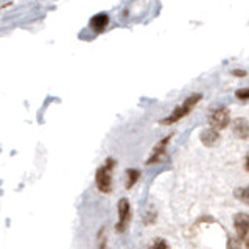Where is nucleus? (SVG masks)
<instances>
[{"label":"nucleus","instance_id":"nucleus-1","mask_svg":"<svg viewBox=\"0 0 249 249\" xmlns=\"http://www.w3.org/2000/svg\"><path fill=\"white\" fill-rule=\"evenodd\" d=\"M202 97L201 95H192V97H189V98H185V101L181 105V106H178L173 112H171L167 119H163L160 123H163V124H173V123H176V122H179L181 119H184L185 115H189L190 114V111L193 109V106L198 103V101L201 100Z\"/></svg>","mask_w":249,"mask_h":249},{"label":"nucleus","instance_id":"nucleus-2","mask_svg":"<svg viewBox=\"0 0 249 249\" xmlns=\"http://www.w3.org/2000/svg\"><path fill=\"white\" fill-rule=\"evenodd\" d=\"M115 160L114 159H107L106 165L100 167L97 170L95 175V182H97V189L103 193H109L112 189V178H111V168H114Z\"/></svg>","mask_w":249,"mask_h":249},{"label":"nucleus","instance_id":"nucleus-3","mask_svg":"<svg viewBox=\"0 0 249 249\" xmlns=\"http://www.w3.org/2000/svg\"><path fill=\"white\" fill-rule=\"evenodd\" d=\"M229 122H231V114H229V109H226V107L216 109V111L212 112V115L209 117V124H210V128H213V129H224L229 124Z\"/></svg>","mask_w":249,"mask_h":249},{"label":"nucleus","instance_id":"nucleus-4","mask_svg":"<svg viewBox=\"0 0 249 249\" xmlns=\"http://www.w3.org/2000/svg\"><path fill=\"white\" fill-rule=\"evenodd\" d=\"M131 220V207H129V201L126 198H122L119 201V223L115 226L117 232H123L128 228Z\"/></svg>","mask_w":249,"mask_h":249},{"label":"nucleus","instance_id":"nucleus-5","mask_svg":"<svg viewBox=\"0 0 249 249\" xmlns=\"http://www.w3.org/2000/svg\"><path fill=\"white\" fill-rule=\"evenodd\" d=\"M233 226H235L240 238H245L246 233L249 232V215H246V213L235 215L233 216Z\"/></svg>","mask_w":249,"mask_h":249},{"label":"nucleus","instance_id":"nucleus-6","mask_svg":"<svg viewBox=\"0 0 249 249\" xmlns=\"http://www.w3.org/2000/svg\"><path fill=\"white\" fill-rule=\"evenodd\" d=\"M170 137H171V136H168V137H165L163 140H160V142L158 143V146L154 148L153 154H151L150 158H148V160H146L148 165H150V163H158L159 160H162L163 154H165V148H167V143L170 142Z\"/></svg>","mask_w":249,"mask_h":249},{"label":"nucleus","instance_id":"nucleus-7","mask_svg":"<svg viewBox=\"0 0 249 249\" xmlns=\"http://www.w3.org/2000/svg\"><path fill=\"white\" fill-rule=\"evenodd\" d=\"M107 25H109V16L105 13H100L90 19V28L93 31H97V33H101Z\"/></svg>","mask_w":249,"mask_h":249},{"label":"nucleus","instance_id":"nucleus-8","mask_svg":"<svg viewBox=\"0 0 249 249\" xmlns=\"http://www.w3.org/2000/svg\"><path fill=\"white\" fill-rule=\"evenodd\" d=\"M233 134L240 139L249 137V122L246 119H237L233 122Z\"/></svg>","mask_w":249,"mask_h":249},{"label":"nucleus","instance_id":"nucleus-9","mask_svg":"<svg viewBox=\"0 0 249 249\" xmlns=\"http://www.w3.org/2000/svg\"><path fill=\"white\" fill-rule=\"evenodd\" d=\"M199 139H201V142L204 143L206 146H212V145H215V143L218 142V139H220V136H218L216 129L209 128V129H204V131L201 132Z\"/></svg>","mask_w":249,"mask_h":249},{"label":"nucleus","instance_id":"nucleus-10","mask_svg":"<svg viewBox=\"0 0 249 249\" xmlns=\"http://www.w3.org/2000/svg\"><path fill=\"white\" fill-rule=\"evenodd\" d=\"M235 196L241 202H245L246 206H249V185L248 187H243V189H237L235 190Z\"/></svg>","mask_w":249,"mask_h":249},{"label":"nucleus","instance_id":"nucleus-11","mask_svg":"<svg viewBox=\"0 0 249 249\" xmlns=\"http://www.w3.org/2000/svg\"><path fill=\"white\" fill-rule=\"evenodd\" d=\"M126 173H128V189H131V187L137 182V179L140 178V171L134 170V168H129Z\"/></svg>","mask_w":249,"mask_h":249},{"label":"nucleus","instance_id":"nucleus-12","mask_svg":"<svg viewBox=\"0 0 249 249\" xmlns=\"http://www.w3.org/2000/svg\"><path fill=\"white\" fill-rule=\"evenodd\" d=\"M106 229L103 228L100 232H98V249H106Z\"/></svg>","mask_w":249,"mask_h":249},{"label":"nucleus","instance_id":"nucleus-13","mask_svg":"<svg viewBox=\"0 0 249 249\" xmlns=\"http://www.w3.org/2000/svg\"><path fill=\"white\" fill-rule=\"evenodd\" d=\"M150 249H168V245L165 240H156L154 245L150 246Z\"/></svg>","mask_w":249,"mask_h":249},{"label":"nucleus","instance_id":"nucleus-14","mask_svg":"<svg viewBox=\"0 0 249 249\" xmlns=\"http://www.w3.org/2000/svg\"><path fill=\"white\" fill-rule=\"evenodd\" d=\"M235 95H237V98H240V100H249V88L237 90Z\"/></svg>","mask_w":249,"mask_h":249},{"label":"nucleus","instance_id":"nucleus-15","mask_svg":"<svg viewBox=\"0 0 249 249\" xmlns=\"http://www.w3.org/2000/svg\"><path fill=\"white\" fill-rule=\"evenodd\" d=\"M232 75H235V76H246V72H245V70H233Z\"/></svg>","mask_w":249,"mask_h":249},{"label":"nucleus","instance_id":"nucleus-16","mask_svg":"<svg viewBox=\"0 0 249 249\" xmlns=\"http://www.w3.org/2000/svg\"><path fill=\"white\" fill-rule=\"evenodd\" d=\"M246 170H249V156H248V159H246Z\"/></svg>","mask_w":249,"mask_h":249},{"label":"nucleus","instance_id":"nucleus-17","mask_svg":"<svg viewBox=\"0 0 249 249\" xmlns=\"http://www.w3.org/2000/svg\"><path fill=\"white\" fill-rule=\"evenodd\" d=\"M246 249H249V240H248V243H246Z\"/></svg>","mask_w":249,"mask_h":249}]
</instances>
